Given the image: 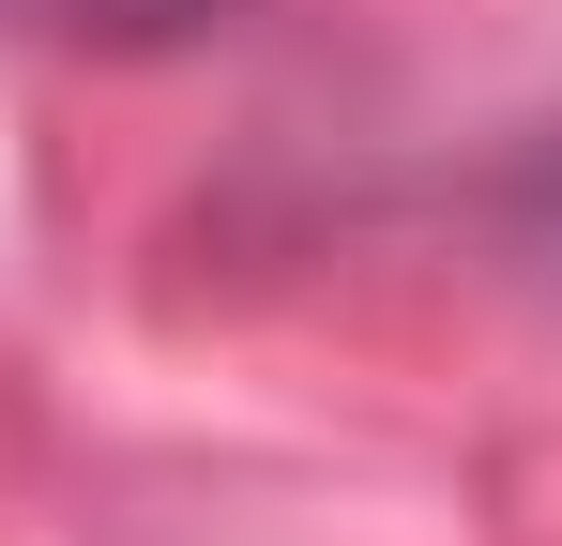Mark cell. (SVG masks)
Listing matches in <instances>:
<instances>
[{"mask_svg": "<svg viewBox=\"0 0 562 546\" xmlns=\"http://www.w3.org/2000/svg\"><path fill=\"white\" fill-rule=\"evenodd\" d=\"M244 0H0V31H31V46H106V61H153V46H198V31H228Z\"/></svg>", "mask_w": 562, "mask_h": 546, "instance_id": "obj_1", "label": "cell"}]
</instances>
